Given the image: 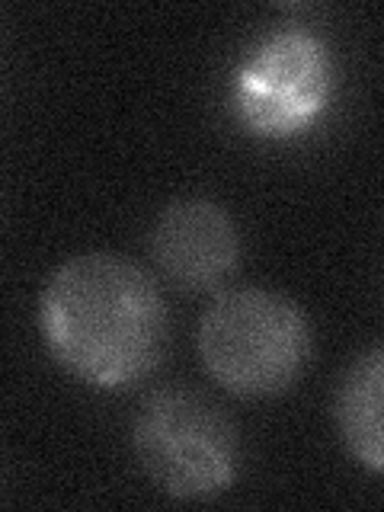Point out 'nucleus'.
Returning a JSON list of instances; mask_svg holds the SVG:
<instances>
[{"label": "nucleus", "mask_w": 384, "mask_h": 512, "mask_svg": "<svg viewBox=\"0 0 384 512\" xmlns=\"http://www.w3.org/2000/svg\"><path fill=\"white\" fill-rule=\"evenodd\" d=\"M333 413L346 452L362 468L384 474V346L346 368Z\"/></svg>", "instance_id": "423d86ee"}, {"label": "nucleus", "mask_w": 384, "mask_h": 512, "mask_svg": "<svg viewBox=\"0 0 384 512\" xmlns=\"http://www.w3.org/2000/svg\"><path fill=\"white\" fill-rule=\"evenodd\" d=\"M151 260L183 292H215L240 263L234 218L212 199H176L151 228Z\"/></svg>", "instance_id": "39448f33"}, {"label": "nucleus", "mask_w": 384, "mask_h": 512, "mask_svg": "<svg viewBox=\"0 0 384 512\" xmlns=\"http://www.w3.org/2000/svg\"><path fill=\"white\" fill-rule=\"evenodd\" d=\"M196 346L205 372L224 391L272 397L292 388L311 362V324L292 298L234 288L205 308Z\"/></svg>", "instance_id": "f03ea898"}, {"label": "nucleus", "mask_w": 384, "mask_h": 512, "mask_svg": "<svg viewBox=\"0 0 384 512\" xmlns=\"http://www.w3.org/2000/svg\"><path fill=\"white\" fill-rule=\"evenodd\" d=\"M45 349L93 388L148 378L167 349V304L157 282L119 253H80L61 263L39 298Z\"/></svg>", "instance_id": "f257e3e1"}, {"label": "nucleus", "mask_w": 384, "mask_h": 512, "mask_svg": "<svg viewBox=\"0 0 384 512\" xmlns=\"http://www.w3.org/2000/svg\"><path fill=\"white\" fill-rule=\"evenodd\" d=\"M333 93V55L304 29L266 36L234 74V112L253 135L288 138L308 128Z\"/></svg>", "instance_id": "20e7f679"}, {"label": "nucleus", "mask_w": 384, "mask_h": 512, "mask_svg": "<svg viewBox=\"0 0 384 512\" xmlns=\"http://www.w3.org/2000/svg\"><path fill=\"white\" fill-rule=\"evenodd\" d=\"M141 471L173 500H212L240 471V439L218 404L186 388H164L132 423Z\"/></svg>", "instance_id": "7ed1b4c3"}]
</instances>
